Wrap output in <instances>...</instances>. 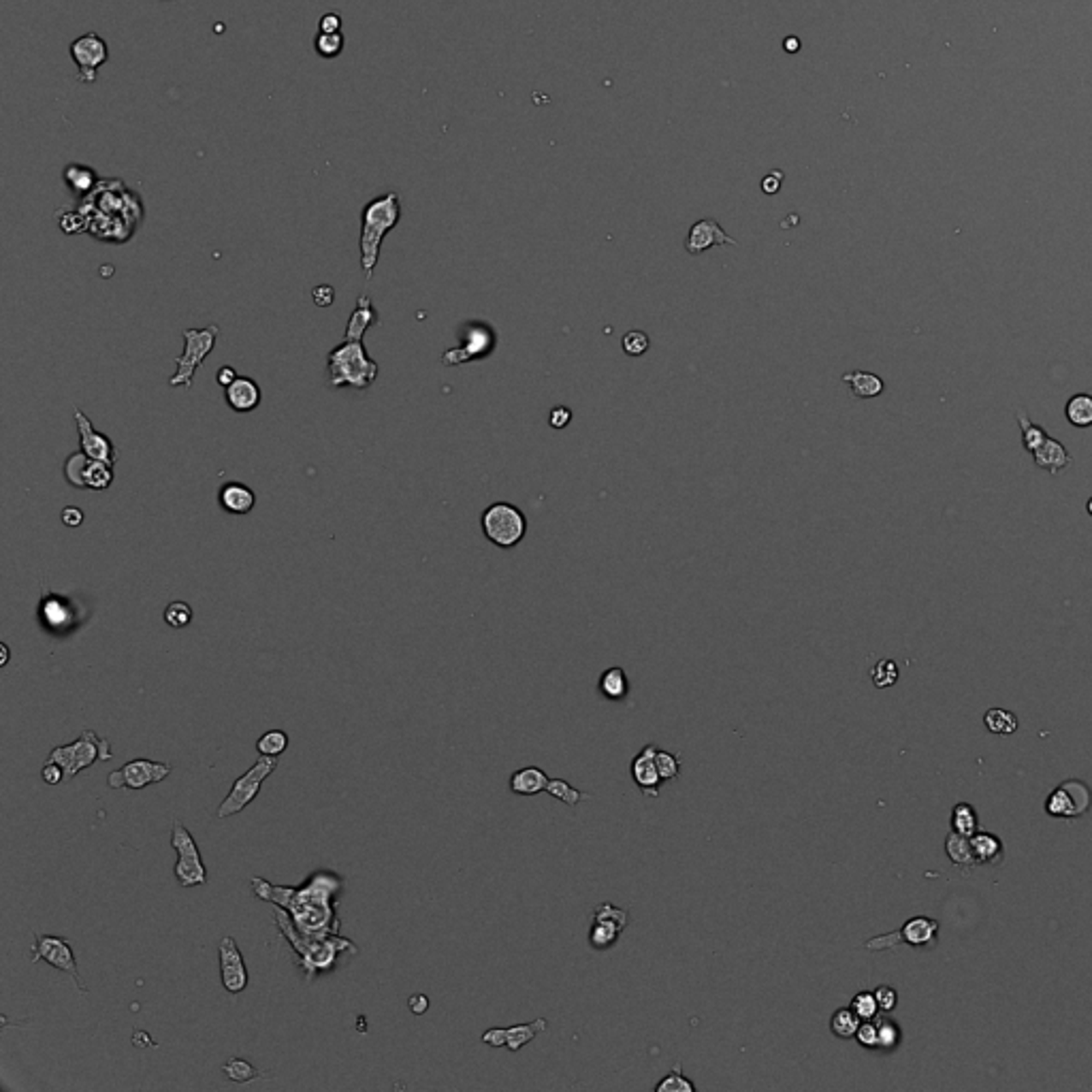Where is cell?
Segmentation results:
<instances>
[{
    "mask_svg": "<svg viewBox=\"0 0 1092 1092\" xmlns=\"http://www.w3.org/2000/svg\"><path fill=\"white\" fill-rule=\"evenodd\" d=\"M655 754H657L655 745L642 747L641 754H636V758L632 760V766H630V773H632L634 783L641 787V791L645 796L659 794V785L664 783L659 777V770H657Z\"/></svg>",
    "mask_w": 1092,
    "mask_h": 1092,
    "instance_id": "obj_20",
    "label": "cell"
},
{
    "mask_svg": "<svg viewBox=\"0 0 1092 1092\" xmlns=\"http://www.w3.org/2000/svg\"><path fill=\"white\" fill-rule=\"evenodd\" d=\"M952 826H954V832L963 834V837H973L977 832L976 811L967 803L956 804L954 811H952Z\"/></svg>",
    "mask_w": 1092,
    "mask_h": 1092,
    "instance_id": "obj_41",
    "label": "cell"
},
{
    "mask_svg": "<svg viewBox=\"0 0 1092 1092\" xmlns=\"http://www.w3.org/2000/svg\"><path fill=\"white\" fill-rule=\"evenodd\" d=\"M133 1043H134V1046H139V1047H150L152 1046V1039H150V1035L143 1033V1030H137V1033L133 1035Z\"/></svg>",
    "mask_w": 1092,
    "mask_h": 1092,
    "instance_id": "obj_61",
    "label": "cell"
},
{
    "mask_svg": "<svg viewBox=\"0 0 1092 1092\" xmlns=\"http://www.w3.org/2000/svg\"><path fill=\"white\" fill-rule=\"evenodd\" d=\"M0 649H3V661H0V665H7V661H9V647H7V645H0Z\"/></svg>",
    "mask_w": 1092,
    "mask_h": 1092,
    "instance_id": "obj_62",
    "label": "cell"
},
{
    "mask_svg": "<svg viewBox=\"0 0 1092 1092\" xmlns=\"http://www.w3.org/2000/svg\"><path fill=\"white\" fill-rule=\"evenodd\" d=\"M171 847L177 854L176 879L182 887H197L207 883V868L203 864L197 841L182 821H173Z\"/></svg>",
    "mask_w": 1092,
    "mask_h": 1092,
    "instance_id": "obj_9",
    "label": "cell"
},
{
    "mask_svg": "<svg viewBox=\"0 0 1092 1092\" xmlns=\"http://www.w3.org/2000/svg\"><path fill=\"white\" fill-rule=\"evenodd\" d=\"M286 747H289V734L284 730H269L256 743V751L260 755H269V758L282 755L286 751Z\"/></svg>",
    "mask_w": 1092,
    "mask_h": 1092,
    "instance_id": "obj_40",
    "label": "cell"
},
{
    "mask_svg": "<svg viewBox=\"0 0 1092 1092\" xmlns=\"http://www.w3.org/2000/svg\"><path fill=\"white\" fill-rule=\"evenodd\" d=\"M548 781L551 779L546 777L545 770L538 768V766H528V768L512 773L510 791L516 796H536L540 791H546Z\"/></svg>",
    "mask_w": 1092,
    "mask_h": 1092,
    "instance_id": "obj_26",
    "label": "cell"
},
{
    "mask_svg": "<svg viewBox=\"0 0 1092 1092\" xmlns=\"http://www.w3.org/2000/svg\"><path fill=\"white\" fill-rule=\"evenodd\" d=\"M621 346H624L625 355L641 356L649 350V337H647L645 331H630V333H625V337L621 339Z\"/></svg>",
    "mask_w": 1092,
    "mask_h": 1092,
    "instance_id": "obj_51",
    "label": "cell"
},
{
    "mask_svg": "<svg viewBox=\"0 0 1092 1092\" xmlns=\"http://www.w3.org/2000/svg\"><path fill=\"white\" fill-rule=\"evenodd\" d=\"M1092 794L1082 781H1067L1056 787L1046 800V811L1052 817H1080L1089 811Z\"/></svg>",
    "mask_w": 1092,
    "mask_h": 1092,
    "instance_id": "obj_13",
    "label": "cell"
},
{
    "mask_svg": "<svg viewBox=\"0 0 1092 1092\" xmlns=\"http://www.w3.org/2000/svg\"><path fill=\"white\" fill-rule=\"evenodd\" d=\"M491 343H493V335H491L489 329L482 327V325H468V331L461 337V343L456 348H451L442 356V363L459 365L465 363V361L478 359V356L489 352Z\"/></svg>",
    "mask_w": 1092,
    "mask_h": 1092,
    "instance_id": "obj_16",
    "label": "cell"
},
{
    "mask_svg": "<svg viewBox=\"0 0 1092 1092\" xmlns=\"http://www.w3.org/2000/svg\"><path fill=\"white\" fill-rule=\"evenodd\" d=\"M971 847L976 862L980 864H994L1003 856V845H1000L999 837H994V834L976 832L971 837Z\"/></svg>",
    "mask_w": 1092,
    "mask_h": 1092,
    "instance_id": "obj_31",
    "label": "cell"
},
{
    "mask_svg": "<svg viewBox=\"0 0 1092 1092\" xmlns=\"http://www.w3.org/2000/svg\"><path fill=\"white\" fill-rule=\"evenodd\" d=\"M937 934H939L937 920L917 916V917H911L909 922H904V926L898 930L896 937H898L903 943H909V946L913 947H928V946H934Z\"/></svg>",
    "mask_w": 1092,
    "mask_h": 1092,
    "instance_id": "obj_23",
    "label": "cell"
},
{
    "mask_svg": "<svg viewBox=\"0 0 1092 1092\" xmlns=\"http://www.w3.org/2000/svg\"><path fill=\"white\" fill-rule=\"evenodd\" d=\"M39 960L51 964V967L58 969V971L69 973V976L75 980L77 990H80L81 994L88 992V988H86L80 980V969H77V960H75V954H73L71 943H69L64 937H54V934H34L33 963H39Z\"/></svg>",
    "mask_w": 1092,
    "mask_h": 1092,
    "instance_id": "obj_10",
    "label": "cell"
},
{
    "mask_svg": "<svg viewBox=\"0 0 1092 1092\" xmlns=\"http://www.w3.org/2000/svg\"><path fill=\"white\" fill-rule=\"evenodd\" d=\"M218 504L229 515H250L252 508L256 506V493L243 482H224L218 491Z\"/></svg>",
    "mask_w": 1092,
    "mask_h": 1092,
    "instance_id": "obj_22",
    "label": "cell"
},
{
    "mask_svg": "<svg viewBox=\"0 0 1092 1092\" xmlns=\"http://www.w3.org/2000/svg\"><path fill=\"white\" fill-rule=\"evenodd\" d=\"M90 456L86 455L84 451H77L73 452L71 456L67 459L64 463V478L71 486H77V489H84V469L86 463H88Z\"/></svg>",
    "mask_w": 1092,
    "mask_h": 1092,
    "instance_id": "obj_42",
    "label": "cell"
},
{
    "mask_svg": "<svg viewBox=\"0 0 1092 1092\" xmlns=\"http://www.w3.org/2000/svg\"><path fill=\"white\" fill-rule=\"evenodd\" d=\"M860 1017L856 1016V1011L851 1007H841L832 1013L830 1017V1030H832L834 1037L838 1039H851L856 1037V1030L860 1026Z\"/></svg>",
    "mask_w": 1092,
    "mask_h": 1092,
    "instance_id": "obj_35",
    "label": "cell"
},
{
    "mask_svg": "<svg viewBox=\"0 0 1092 1092\" xmlns=\"http://www.w3.org/2000/svg\"><path fill=\"white\" fill-rule=\"evenodd\" d=\"M843 382L850 385L851 393L858 399H871L883 393V380L871 372H850L843 376Z\"/></svg>",
    "mask_w": 1092,
    "mask_h": 1092,
    "instance_id": "obj_29",
    "label": "cell"
},
{
    "mask_svg": "<svg viewBox=\"0 0 1092 1092\" xmlns=\"http://www.w3.org/2000/svg\"><path fill=\"white\" fill-rule=\"evenodd\" d=\"M1017 425H1020L1022 429V444H1024L1026 451L1033 455V452L1037 451L1043 442H1046L1047 432L1043 427H1039V425H1035L1024 410H1017Z\"/></svg>",
    "mask_w": 1092,
    "mask_h": 1092,
    "instance_id": "obj_37",
    "label": "cell"
},
{
    "mask_svg": "<svg viewBox=\"0 0 1092 1092\" xmlns=\"http://www.w3.org/2000/svg\"><path fill=\"white\" fill-rule=\"evenodd\" d=\"M946 851L950 856V860L954 864L963 868H971L976 862V856H973V847H971V837H963L958 832H952L947 834V841H946Z\"/></svg>",
    "mask_w": 1092,
    "mask_h": 1092,
    "instance_id": "obj_32",
    "label": "cell"
},
{
    "mask_svg": "<svg viewBox=\"0 0 1092 1092\" xmlns=\"http://www.w3.org/2000/svg\"><path fill=\"white\" fill-rule=\"evenodd\" d=\"M482 534L486 540L499 548H512L519 545L528 529L525 515L516 506L508 502H495L482 512L480 516Z\"/></svg>",
    "mask_w": 1092,
    "mask_h": 1092,
    "instance_id": "obj_7",
    "label": "cell"
},
{
    "mask_svg": "<svg viewBox=\"0 0 1092 1092\" xmlns=\"http://www.w3.org/2000/svg\"><path fill=\"white\" fill-rule=\"evenodd\" d=\"M343 34H327V33H319L314 39V50L320 58H337L339 54L343 51Z\"/></svg>",
    "mask_w": 1092,
    "mask_h": 1092,
    "instance_id": "obj_43",
    "label": "cell"
},
{
    "mask_svg": "<svg viewBox=\"0 0 1092 1092\" xmlns=\"http://www.w3.org/2000/svg\"><path fill=\"white\" fill-rule=\"evenodd\" d=\"M273 920H276L280 933L284 934L286 941L290 943V947H293L295 954H297L299 967H301L303 976H306L307 982H312L316 976H320V973L331 971V969L337 964L339 956L356 954V952H359V947H356L350 939L339 937V934H329V937H306V934H301L297 928H295L289 913L280 907H277Z\"/></svg>",
    "mask_w": 1092,
    "mask_h": 1092,
    "instance_id": "obj_2",
    "label": "cell"
},
{
    "mask_svg": "<svg viewBox=\"0 0 1092 1092\" xmlns=\"http://www.w3.org/2000/svg\"><path fill=\"white\" fill-rule=\"evenodd\" d=\"M64 182H67L69 188L73 190V194L77 197H88L94 188L98 186V176L92 167H86V164H69L64 167Z\"/></svg>",
    "mask_w": 1092,
    "mask_h": 1092,
    "instance_id": "obj_28",
    "label": "cell"
},
{
    "mask_svg": "<svg viewBox=\"0 0 1092 1092\" xmlns=\"http://www.w3.org/2000/svg\"><path fill=\"white\" fill-rule=\"evenodd\" d=\"M542 1030H546V1020H536L529 1022V1024L510 1026V1029H491L482 1035V1041L493 1047L508 1046L512 1052H516L523 1046H528Z\"/></svg>",
    "mask_w": 1092,
    "mask_h": 1092,
    "instance_id": "obj_17",
    "label": "cell"
},
{
    "mask_svg": "<svg viewBox=\"0 0 1092 1092\" xmlns=\"http://www.w3.org/2000/svg\"><path fill=\"white\" fill-rule=\"evenodd\" d=\"M71 58L80 69V80L84 84H94L98 69L110 60V47L101 34L86 33L71 43Z\"/></svg>",
    "mask_w": 1092,
    "mask_h": 1092,
    "instance_id": "obj_12",
    "label": "cell"
},
{
    "mask_svg": "<svg viewBox=\"0 0 1092 1092\" xmlns=\"http://www.w3.org/2000/svg\"><path fill=\"white\" fill-rule=\"evenodd\" d=\"M598 689L600 694H602V698L611 700V702H621V700L628 698L630 681L625 670L619 668V665H612V668L604 670V672L600 674Z\"/></svg>",
    "mask_w": 1092,
    "mask_h": 1092,
    "instance_id": "obj_27",
    "label": "cell"
},
{
    "mask_svg": "<svg viewBox=\"0 0 1092 1092\" xmlns=\"http://www.w3.org/2000/svg\"><path fill=\"white\" fill-rule=\"evenodd\" d=\"M655 1092H695V1086L683 1076L681 1063L674 1065L672 1071L655 1084Z\"/></svg>",
    "mask_w": 1092,
    "mask_h": 1092,
    "instance_id": "obj_44",
    "label": "cell"
},
{
    "mask_svg": "<svg viewBox=\"0 0 1092 1092\" xmlns=\"http://www.w3.org/2000/svg\"><path fill=\"white\" fill-rule=\"evenodd\" d=\"M312 299L319 307H329L335 301V289L331 284H320L312 290Z\"/></svg>",
    "mask_w": 1092,
    "mask_h": 1092,
    "instance_id": "obj_55",
    "label": "cell"
},
{
    "mask_svg": "<svg viewBox=\"0 0 1092 1092\" xmlns=\"http://www.w3.org/2000/svg\"><path fill=\"white\" fill-rule=\"evenodd\" d=\"M877 1029H879V1050H894L896 1046L900 1043V1029L896 1022L892 1020H877Z\"/></svg>",
    "mask_w": 1092,
    "mask_h": 1092,
    "instance_id": "obj_50",
    "label": "cell"
},
{
    "mask_svg": "<svg viewBox=\"0 0 1092 1092\" xmlns=\"http://www.w3.org/2000/svg\"><path fill=\"white\" fill-rule=\"evenodd\" d=\"M871 681L874 687H879V689H886V687L894 685V683L898 681V665H896V661L892 659L877 661L871 670Z\"/></svg>",
    "mask_w": 1092,
    "mask_h": 1092,
    "instance_id": "obj_45",
    "label": "cell"
},
{
    "mask_svg": "<svg viewBox=\"0 0 1092 1092\" xmlns=\"http://www.w3.org/2000/svg\"><path fill=\"white\" fill-rule=\"evenodd\" d=\"M218 956H220V982L224 986L226 992L230 994H239V992L246 990L248 982H250V976H248V967H246V960H243L242 950L239 946L235 943L233 937H224L218 946Z\"/></svg>",
    "mask_w": 1092,
    "mask_h": 1092,
    "instance_id": "obj_14",
    "label": "cell"
},
{
    "mask_svg": "<svg viewBox=\"0 0 1092 1092\" xmlns=\"http://www.w3.org/2000/svg\"><path fill=\"white\" fill-rule=\"evenodd\" d=\"M856 1041H858L862 1047H868V1050H877V1047H879L877 1022H873V1020H862V1022H860L858 1030H856Z\"/></svg>",
    "mask_w": 1092,
    "mask_h": 1092,
    "instance_id": "obj_52",
    "label": "cell"
},
{
    "mask_svg": "<svg viewBox=\"0 0 1092 1092\" xmlns=\"http://www.w3.org/2000/svg\"><path fill=\"white\" fill-rule=\"evenodd\" d=\"M1065 416L1077 429L1092 427V395L1077 393L1065 406Z\"/></svg>",
    "mask_w": 1092,
    "mask_h": 1092,
    "instance_id": "obj_30",
    "label": "cell"
},
{
    "mask_svg": "<svg viewBox=\"0 0 1092 1092\" xmlns=\"http://www.w3.org/2000/svg\"><path fill=\"white\" fill-rule=\"evenodd\" d=\"M983 724L990 732L999 734V737H1009L1017 730V719L1011 711H1005V708H990V711L983 715Z\"/></svg>",
    "mask_w": 1092,
    "mask_h": 1092,
    "instance_id": "obj_36",
    "label": "cell"
},
{
    "mask_svg": "<svg viewBox=\"0 0 1092 1092\" xmlns=\"http://www.w3.org/2000/svg\"><path fill=\"white\" fill-rule=\"evenodd\" d=\"M1033 459L1035 465L1041 469H1047L1050 474H1059L1071 463V455L1067 452V448L1059 442V439L1046 438V442L1033 452Z\"/></svg>",
    "mask_w": 1092,
    "mask_h": 1092,
    "instance_id": "obj_25",
    "label": "cell"
},
{
    "mask_svg": "<svg viewBox=\"0 0 1092 1092\" xmlns=\"http://www.w3.org/2000/svg\"><path fill=\"white\" fill-rule=\"evenodd\" d=\"M737 246V239L730 237L715 220H700L689 229V235L685 239V250L689 254H702L713 246Z\"/></svg>",
    "mask_w": 1092,
    "mask_h": 1092,
    "instance_id": "obj_19",
    "label": "cell"
},
{
    "mask_svg": "<svg viewBox=\"0 0 1092 1092\" xmlns=\"http://www.w3.org/2000/svg\"><path fill=\"white\" fill-rule=\"evenodd\" d=\"M67 777L64 768L56 762H45L41 768V779L47 783V785H58L63 783V779Z\"/></svg>",
    "mask_w": 1092,
    "mask_h": 1092,
    "instance_id": "obj_54",
    "label": "cell"
},
{
    "mask_svg": "<svg viewBox=\"0 0 1092 1092\" xmlns=\"http://www.w3.org/2000/svg\"><path fill=\"white\" fill-rule=\"evenodd\" d=\"M113 482V465L98 459H88L84 469V489L103 491L110 489Z\"/></svg>",
    "mask_w": 1092,
    "mask_h": 1092,
    "instance_id": "obj_33",
    "label": "cell"
},
{
    "mask_svg": "<svg viewBox=\"0 0 1092 1092\" xmlns=\"http://www.w3.org/2000/svg\"><path fill=\"white\" fill-rule=\"evenodd\" d=\"M408 1007H410V1011L415 1013V1016H423V1013L429 1009L427 994H412L410 999H408Z\"/></svg>",
    "mask_w": 1092,
    "mask_h": 1092,
    "instance_id": "obj_59",
    "label": "cell"
},
{
    "mask_svg": "<svg viewBox=\"0 0 1092 1092\" xmlns=\"http://www.w3.org/2000/svg\"><path fill=\"white\" fill-rule=\"evenodd\" d=\"M1086 510H1089V515L1092 516V498L1089 499V504H1086Z\"/></svg>",
    "mask_w": 1092,
    "mask_h": 1092,
    "instance_id": "obj_63",
    "label": "cell"
},
{
    "mask_svg": "<svg viewBox=\"0 0 1092 1092\" xmlns=\"http://www.w3.org/2000/svg\"><path fill=\"white\" fill-rule=\"evenodd\" d=\"M873 994H874V999H877L879 1011H883V1013L894 1011L896 1003H898V994H896L894 988H892V986H879V988H874Z\"/></svg>",
    "mask_w": 1092,
    "mask_h": 1092,
    "instance_id": "obj_53",
    "label": "cell"
},
{
    "mask_svg": "<svg viewBox=\"0 0 1092 1092\" xmlns=\"http://www.w3.org/2000/svg\"><path fill=\"white\" fill-rule=\"evenodd\" d=\"M546 794H551L552 798L561 800V803L570 804V807H576L578 803H582V800L589 798V794H587V791L576 790V787L570 785V783L565 781V779H551V781H548V785H546Z\"/></svg>",
    "mask_w": 1092,
    "mask_h": 1092,
    "instance_id": "obj_39",
    "label": "cell"
},
{
    "mask_svg": "<svg viewBox=\"0 0 1092 1092\" xmlns=\"http://www.w3.org/2000/svg\"><path fill=\"white\" fill-rule=\"evenodd\" d=\"M621 933H624V930H621L619 926L608 924V922L594 920V924H591V930H589V946L600 952L611 950V947L619 941Z\"/></svg>",
    "mask_w": 1092,
    "mask_h": 1092,
    "instance_id": "obj_34",
    "label": "cell"
},
{
    "mask_svg": "<svg viewBox=\"0 0 1092 1092\" xmlns=\"http://www.w3.org/2000/svg\"><path fill=\"white\" fill-rule=\"evenodd\" d=\"M113 758L111 754V745L107 738L98 737L94 730H84L81 737L77 741H73L71 745H60L56 749H51V754L47 755V762H56L64 768L69 779L77 777L81 770L90 768L94 762L103 760V762H110Z\"/></svg>",
    "mask_w": 1092,
    "mask_h": 1092,
    "instance_id": "obj_5",
    "label": "cell"
},
{
    "mask_svg": "<svg viewBox=\"0 0 1092 1092\" xmlns=\"http://www.w3.org/2000/svg\"><path fill=\"white\" fill-rule=\"evenodd\" d=\"M218 325H210L206 329H186L184 333V352L180 356H176V373L169 378V385L171 386H184V389H190L194 380V373L197 369L201 367L203 361L212 355L216 346V339H218Z\"/></svg>",
    "mask_w": 1092,
    "mask_h": 1092,
    "instance_id": "obj_6",
    "label": "cell"
},
{
    "mask_svg": "<svg viewBox=\"0 0 1092 1092\" xmlns=\"http://www.w3.org/2000/svg\"><path fill=\"white\" fill-rule=\"evenodd\" d=\"M329 386L365 391L378 378V363L367 355L363 342L343 339L327 355Z\"/></svg>",
    "mask_w": 1092,
    "mask_h": 1092,
    "instance_id": "obj_4",
    "label": "cell"
},
{
    "mask_svg": "<svg viewBox=\"0 0 1092 1092\" xmlns=\"http://www.w3.org/2000/svg\"><path fill=\"white\" fill-rule=\"evenodd\" d=\"M222 1073L229 1077L230 1082L235 1084H248V1082L256 1080L260 1076L259 1069L246 1059H229L224 1065H222Z\"/></svg>",
    "mask_w": 1092,
    "mask_h": 1092,
    "instance_id": "obj_38",
    "label": "cell"
},
{
    "mask_svg": "<svg viewBox=\"0 0 1092 1092\" xmlns=\"http://www.w3.org/2000/svg\"><path fill=\"white\" fill-rule=\"evenodd\" d=\"M237 378L239 376H237V372H235L233 365H224V367H220L218 373H216V382H218L222 389H226V386L233 385V382L237 380Z\"/></svg>",
    "mask_w": 1092,
    "mask_h": 1092,
    "instance_id": "obj_60",
    "label": "cell"
},
{
    "mask_svg": "<svg viewBox=\"0 0 1092 1092\" xmlns=\"http://www.w3.org/2000/svg\"><path fill=\"white\" fill-rule=\"evenodd\" d=\"M372 325H378V310L373 307L372 299H369L367 295H361L355 310H352L350 319H348L343 339H350V342H363L365 331L372 327Z\"/></svg>",
    "mask_w": 1092,
    "mask_h": 1092,
    "instance_id": "obj_24",
    "label": "cell"
},
{
    "mask_svg": "<svg viewBox=\"0 0 1092 1092\" xmlns=\"http://www.w3.org/2000/svg\"><path fill=\"white\" fill-rule=\"evenodd\" d=\"M60 519H63V523L67 525V528H80V525L84 523V512H81V508L77 506H67L63 510V515H60Z\"/></svg>",
    "mask_w": 1092,
    "mask_h": 1092,
    "instance_id": "obj_57",
    "label": "cell"
},
{
    "mask_svg": "<svg viewBox=\"0 0 1092 1092\" xmlns=\"http://www.w3.org/2000/svg\"><path fill=\"white\" fill-rule=\"evenodd\" d=\"M570 421H572V412H570L568 408L559 406L551 412V421H548V423H551V427L555 429H564Z\"/></svg>",
    "mask_w": 1092,
    "mask_h": 1092,
    "instance_id": "obj_58",
    "label": "cell"
},
{
    "mask_svg": "<svg viewBox=\"0 0 1092 1092\" xmlns=\"http://www.w3.org/2000/svg\"><path fill=\"white\" fill-rule=\"evenodd\" d=\"M319 33L337 34L342 33V17L337 13H325L319 21Z\"/></svg>",
    "mask_w": 1092,
    "mask_h": 1092,
    "instance_id": "obj_56",
    "label": "cell"
},
{
    "mask_svg": "<svg viewBox=\"0 0 1092 1092\" xmlns=\"http://www.w3.org/2000/svg\"><path fill=\"white\" fill-rule=\"evenodd\" d=\"M399 220H402V199H399V193H395V190H389V193L372 199L363 207V214H361L359 252L361 269H363L367 280H372L378 260H380L382 242L399 224Z\"/></svg>",
    "mask_w": 1092,
    "mask_h": 1092,
    "instance_id": "obj_3",
    "label": "cell"
},
{
    "mask_svg": "<svg viewBox=\"0 0 1092 1092\" xmlns=\"http://www.w3.org/2000/svg\"><path fill=\"white\" fill-rule=\"evenodd\" d=\"M224 399L230 406V410L239 412V415H248V412L256 410L260 406V386L252 378L239 376L233 385L224 389Z\"/></svg>",
    "mask_w": 1092,
    "mask_h": 1092,
    "instance_id": "obj_21",
    "label": "cell"
},
{
    "mask_svg": "<svg viewBox=\"0 0 1092 1092\" xmlns=\"http://www.w3.org/2000/svg\"><path fill=\"white\" fill-rule=\"evenodd\" d=\"M75 423H77V433H80V451H84L90 459H98V461H105V463L113 465L117 459V452L116 446L105 433L97 432L92 425V421L86 416V412H81L80 408H75Z\"/></svg>",
    "mask_w": 1092,
    "mask_h": 1092,
    "instance_id": "obj_15",
    "label": "cell"
},
{
    "mask_svg": "<svg viewBox=\"0 0 1092 1092\" xmlns=\"http://www.w3.org/2000/svg\"><path fill=\"white\" fill-rule=\"evenodd\" d=\"M164 624L173 630H182V628H188L190 621H193V608L190 604L186 602H171L167 608H164Z\"/></svg>",
    "mask_w": 1092,
    "mask_h": 1092,
    "instance_id": "obj_46",
    "label": "cell"
},
{
    "mask_svg": "<svg viewBox=\"0 0 1092 1092\" xmlns=\"http://www.w3.org/2000/svg\"><path fill=\"white\" fill-rule=\"evenodd\" d=\"M594 920L608 922V924H615L621 930H625L630 924V913L628 909H619L612 903H602L594 909Z\"/></svg>",
    "mask_w": 1092,
    "mask_h": 1092,
    "instance_id": "obj_47",
    "label": "cell"
},
{
    "mask_svg": "<svg viewBox=\"0 0 1092 1092\" xmlns=\"http://www.w3.org/2000/svg\"><path fill=\"white\" fill-rule=\"evenodd\" d=\"M276 768H277V758L260 755V758L256 760V764L252 766V768L248 770L246 774H242V777H239L237 781L233 783L230 791L226 794V798L220 803L218 811H216L218 820H229V817H233V815H237V813H242L243 809H246L248 804H250L252 800H254L256 796H259V791H260V787H263L265 779H267L269 774H273V770H276Z\"/></svg>",
    "mask_w": 1092,
    "mask_h": 1092,
    "instance_id": "obj_8",
    "label": "cell"
},
{
    "mask_svg": "<svg viewBox=\"0 0 1092 1092\" xmlns=\"http://www.w3.org/2000/svg\"><path fill=\"white\" fill-rule=\"evenodd\" d=\"M655 764H657V770H659L661 781H672V779H677L678 773H681V758L670 754V751L657 749Z\"/></svg>",
    "mask_w": 1092,
    "mask_h": 1092,
    "instance_id": "obj_49",
    "label": "cell"
},
{
    "mask_svg": "<svg viewBox=\"0 0 1092 1092\" xmlns=\"http://www.w3.org/2000/svg\"><path fill=\"white\" fill-rule=\"evenodd\" d=\"M850 1007L854 1009L856 1016H858L860 1020H874L879 1013V1005L873 992H858V994L851 999Z\"/></svg>",
    "mask_w": 1092,
    "mask_h": 1092,
    "instance_id": "obj_48",
    "label": "cell"
},
{
    "mask_svg": "<svg viewBox=\"0 0 1092 1092\" xmlns=\"http://www.w3.org/2000/svg\"><path fill=\"white\" fill-rule=\"evenodd\" d=\"M171 764L167 762H154V760H130L122 766L120 770H113L107 777V785L111 790H122V787H128V790H143L147 785H154V783L164 781V779L171 774Z\"/></svg>",
    "mask_w": 1092,
    "mask_h": 1092,
    "instance_id": "obj_11",
    "label": "cell"
},
{
    "mask_svg": "<svg viewBox=\"0 0 1092 1092\" xmlns=\"http://www.w3.org/2000/svg\"><path fill=\"white\" fill-rule=\"evenodd\" d=\"M256 898L284 909L293 926L306 937L339 934L337 896L343 892V879L337 873L319 868L301 886H273L263 877H252Z\"/></svg>",
    "mask_w": 1092,
    "mask_h": 1092,
    "instance_id": "obj_1",
    "label": "cell"
},
{
    "mask_svg": "<svg viewBox=\"0 0 1092 1092\" xmlns=\"http://www.w3.org/2000/svg\"><path fill=\"white\" fill-rule=\"evenodd\" d=\"M39 619L50 632L58 634L67 632L73 628V624H77V612L71 606V600L63 595H47L39 606Z\"/></svg>",
    "mask_w": 1092,
    "mask_h": 1092,
    "instance_id": "obj_18",
    "label": "cell"
}]
</instances>
